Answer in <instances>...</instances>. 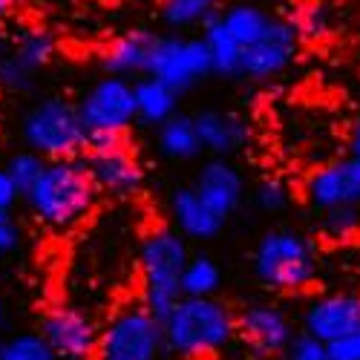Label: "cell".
I'll use <instances>...</instances> for the list:
<instances>
[{"mask_svg":"<svg viewBox=\"0 0 360 360\" xmlns=\"http://www.w3.org/2000/svg\"><path fill=\"white\" fill-rule=\"evenodd\" d=\"M360 328V294H326L309 303L303 311V332L326 346Z\"/></svg>","mask_w":360,"mask_h":360,"instance_id":"obj_14","label":"cell"},{"mask_svg":"<svg viewBox=\"0 0 360 360\" xmlns=\"http://www.w3.org/2000/svg\"><path fill=\"white\" fill-rule=\"evenodd\" d=\"M38 335L52 349L55 360H93L98 346V326L81 309L55 306L41 317Z\"/></svg>","mask_w":360,"mask_h":360,"instance_id":"obj_10","label":"cell"},{"mask_svg":"<svg viewBox=\"0 0 360 360\" xmlns=\"http://www.w3.org/2000/svg\"><path fill=\"white\" fill-rule=\"evenodd\" d=\"M20 136L26 150H32L46 162L78 159L86 150V127L81 122L78 104L61 96L41 98L29 107L20 122Z\"/></svg>","mask_w":360,"mask_h":360,"instance_id":"obj_5","label":"cell"},{"mask_svg":"<svg viewBox=\"0 0 360 360\" xmlns=\"http://www.w3.org/2000/svg\"><path fill=\"white\" fill-rule=\"evenodd\" d=\"M207 46V55H211V70L214 75L222 78H239V61H243V46H239L231 32L222 26L219 15L211 18L202 26V35H199Z\"/></svg>","mask_w":360,"mask_h":360,"instance_id":"obj_22","label":"cell"},{"mask_svg":"<svg viewBox=\"0 0 360 360\" xmlns=\"http://www.w3.org/2000/svg\"><path fill=\"white\" fill-rule=\"evenodd\" d=\"M170 217L176 231L185 239H214L225 228V217H219L211 205H207L193 185L191 188H176L170 196Z\"/></svg>","mask_w":360,"mask_h":360,"instance_id":"obj_18","label":"cell"},{"mask_svg":"<svg viewBox=\"0 0 360 360\" xmlns=\"http://www.w3.org/2000/svg\"><path fill=\"white\" fill-rule=\"evenodd\" d=\"M294 29L300 38H309V41H317L328 32V26H332V15H328L326 4H320V0H311V4H303L297 6L294 18H291Z\"/></svg>","mask_w":360,"mask_h":360,"instance_id":"obj_27","label":"cell"},{"mask_svg":"<svg viewBox=\"0 0 360 360\" xmlns=\"http://www.w3.org/2000/svg\"><path fill=\"white\" fill-rule=\"evenodd\" d=\"M156 144L159 153L173 162H193L202 156V141L193 124V115L173 112L167 122L156 127Z\"/></svg>","mask_w":360,"mask_h":360,"instance_id":"obj_21","label":"cell"},{"mask_svg":"<svg viewBox=\"0 0 360 360\" xmlns=\"http://www.w3.org/2000/svg\"><path fill=\"white\" fill-rule=\"evenodd\" d=\"M0 360H55V354L38 332H23L0 343Z\"/></svg>","mask_w":360,"mask_h":360,"instance_id":"obj_26","label":"cell"},{"mask_svg":"<svg viewBox=\"0 0 360 360\" xmlns=\"http://www.w3.org/2000/svg\"><path fill=\"white\" fill-rule=\"evenodd\" d=\"M165 349L185 360L222 352L236 338V314L217 297H179L162 320Z\"/></svg>","mask_w":360,"mask_h":360,"instance_id":"obj_2","label":"cell"},{"mask_svg":"<svg viewBox=\"0 0 360 360\" xmlns=\"http://www.w3.org/2000/svg\"><path fill=\"white\" fill-rule=\"evenodd\" d=\"M193 191L214 207L219 217H231L245 199V179L228 159L214 156L211 162H205L202 170L196 173Z\"/></svg>","mask_w":360,"mask_h":360,"instance_id":"obj_16","label":"cell"},{"mask_svg":"<svg viewBox=\"0 0 360 360\" xmlns=\"http://www.w3.org/2000/svg\"><path fill=\"white\" fill-rule=\"evenodd\" d=\"M133 98H136V122L147 127H159L173 112H179V93L153 75H144L133 84Z\"/></svg>","mask_w":360,"mask_h":360,"instance_id":"obj_20","label":"cell"},{"mask_svg":"<svg viewBox=\"0 0 360 360\" xmlns=\"http://www.w3.org/2000/svg\"><path fill=\"white\" fill-rule=\"evenodd\" d=\"M254 202L265 214H280L291 205V188L283 182V179H265V182H259V188L254 191Z\"/></svg>","mask_w":360,"mask_h":360,"instance_id":"obj_29","label":"cell"},{"mask_svg":"<svg viewBox=\"0 0 360 360\" xmlns=\"http://www.w3.org/2000/svg\"><path fill=\"white\" fill-rule=\"evenodd\" d=\"M219 0H159V18L167 29H202L211 18H217Z\"/></svg>","mask_w":360,"mask_h":360,"instance_id":"obj_24","label":"cell"},{"mask_svg":"<svg viewBox=\"0 0 360 360\" xmlns=\"http://www.w3.org/2000/svg\"><path fill=\"white\" fill-rule=\"evenodd\" d=\"M46 159H41L38 153H32V150H20V153H15L9 162H6V173L12 176V182L18 185L20 196L35 185V179L41 176Z\"/></svg>","mask_w":360,"mask_h":360,"instance_id":"obj_28","label":"cell"},{"mask_svg":"<svg viewBox=\"0 0 360 360\" xmlns=\"http://www.w3.org/2000/svg\"><path fill=\"white\" fill-rule=\"evenodd\" d=\"M84 153V165L93 176L98 193L115 199H127L139 193L144 182V167L127 136H89Z\"/></svg>","mask_w":360,"mask_h":360,"instance_id":"obj_7","label":"cell"},{"mask_svg":"<svg viewBox=\"0 0 360 360\" xmlns=\"http://www.w3.org/2000/svg\"><path fill=\"white\" fill-rule=\"evenodd\" d=\"M193 124L202 141V153L211 156H233L248 141V124L243 115L228 110H202L193 115Z\"/></svg>","mask_w":360,"mask_h":360,"instance_id":"obj_17","label":"cell"},{"mask_svg":"<svg viewBox=\"0 0 360 360\" xmlns=\"http://www.w3.org/2000/svg\"><path fill=\"white\" fill-rule=\"evenodd\" d=\"M81 122L89 136H127L136 122V98L133 81L104 75L84 93L78 101Z\"/></svg>","mask_w":360,"mask_h":360,"instance_id":"obj_8","label":"cell"},{"mask_svg":"<svg viewBox=\"0 0 360 360\" xmlns=\"http://www.w3.org/2000/svg\"><path fill=\"white\" fill-rule=\"evenodd\" d=\"M306 199L317 211L360 205V162L346 156L311 170V176L306 179Z\"/></svg>","mask_w":360,"mask_h":360,"instance_id":"obj_15","label":"cell"},{"mask_svg":"<svg viewBox=\"0 0 360 360\" xmlns=\"http://www.w3.org/2000/svg\"><path fill=\"white\" fill-rule=\"evenodd\" d=\"M222 285V268L207 257V254H196L188 257L185 271H182V297H217Z\"/></svg>","mask_w":360,"mask_h":360,"instance_id":"obj_25","label":"cell"},{"mask_svg":"<svg viewBox=\"0 0 360 360\" xmlns=\"http://www.w3.org/2000/svg\"><path fill=\"white\" fill-rule=\"evenodd\" d=\"M191 257L188 239L176 228H153L139 248V271H141V306L165 320V314L182 297V271Z\"/></svg>","mask_w":360,"mask_h":360,"instance_id":"obj_3","label":"cell"},{"mask_svg":"<svg viewBox=\"0 0 360 360\" xmlns=\"http://www.w3.org/2000/svg\"><path fill=\"white\" fill-rule=\"evenodd\" d=\"M18 199H20L18 185L12 182V176L6 173V167H0V211L12 214V207L18 205Z\"/></svg>","mask_w":360,"mask_h":360,"instance_id":"obj_34","label":"cell"},{"mask_svg":"<svg viewBox=\"0 0 360 360\" xmlns=\"http://www.w3.org/2000/svg\"><path fill=\"white\" fill-rule=\"evenodd\" d=\"M15 6H18V0H0V23L15 12Z\"/></svg>","mask_w":360,"mask_h":360,"instance_id":"obj_36","label":"cell"},{"mask_svg":"<svg viewBox=\"0 0 360 360\" xmlns=\"http://www.w3.org/2000/svg\"><path fill=\"white\" fill-rule=\"evenodd\" d=\"M271 12H265L262 6L257 4H233L228 9L219 12V20L222 26L231 32V38L239 44V46H251L254 41L262 38V32L268 29V23H271Z\"/></svg>","mask_w":360,"mask_h":360,"instance_id":"obj_23","label":"cell"},{"mask_svg":"<svg viewBox=\"0 0 360 360\" xmlns=\"http://www.w3.org/2000/svg\"><path fill=\"white\" fill-rule=\"evenodd\" d=\"M328 360H360V328L328 343Z\"/></svg>","mask_w":360,"mask_h":360,"instance_id":"obj_32","label":"cell"},{"mask_svg":"<svg viewBox=\"0 0 360 360\" xmlns=\"http://www.w3.org/2000/svg\"><path fill=\"white\" fill-rule=\"evenodd\" d=\"M285 360H328V346L306 332H300L291 338V343L285 346Z\"/></svg>","mask_w":360,"mask_h":360,"instance_id":"obj_31","label":"cell"},{"mask_svg":"<svg viewBox=\"0 0 360 360\" xmlns=\"http://www.w3.org/2000/svg\"><path fill=\"white\" fill-rule=\"evenodd\" d=\"M349 156L360 162V118H354V124L349 130Z\"/></svg>","mask_w":360,"mask_h":360,"instance_id":"obj_35","label":"cell"},{"mask_svg":"<svg viewBox=\"0 0 360 360\" xmlns=\"http://www.w3.org/2000/svg\"><path fill=\"white\" fill-rule=\"evenodd\" d=\"M254 274L271 291H303L317 280V248L300 231H265L254 248Z\"/></svg>","mask_w":360,"mask_h":360,"instance_id":"obj_4","label":"cell"},{"mask_svg":"<svg viewBox=\"0 0 360 360\" xmlns=\"http://www.w3.org/2000/svg\"><path fill=\"white\" fill-rule=\"evenodd\" d=\"M4 320H6V309H4V297H0V328H4Z\"/></svg>","mask_w":360,"mask_h":360,"instance_id":"obj_37","label":"cell"},{"mask_svg":"<svg viewBox=\"0 0 360 360\" xmlns=\"http://www.w3.org/2000/svg\"><path fill=\"white\" fill-rule=\"evenodd\" d=\"M4 55H6V41H4V35H0V61H4Z\"/></svg>","mask_w":360,"mask_h":360,"instance_id":"obj_38","label":"cell"},{"mask_svg":"<svg viewBox=\"0 0 360 360\" xmlns=\"http://www.w3.org/2000/svg\"><path fill=\"white\" fill-rule=\"evenodd\" d=\"M165 352L162 320L139 303L122 309L104 328H98L93 360H159Z\"/></svg>","mask_w":360,"mask_h":360,"instance_id":"obj_6","label":"cell"},{"mask_svg":"<svg viewBox=\"0 0 360 360\" xmlns=\"http://www.w3.org/2000/svg\"><path fill=\"white\" fill-rule=\"evenodd\" d=\"M41 225L52 231H70L93 211L98 188L89 176L84 159H55L46 162L35 185L20 196Z\"/></svg>","mask_w":360,"mask_h":360,"instance_id":"obj_1","label":"cell"},{"mask_svg":"<svg viewBox=\"0 0 360 360\" xmlns=\"http://www.w3.org/2000/svg\"><path fill=\"white\" fill-rule=\"evenodd\" d=\"M153 44H156V35L147 32V29H130V32L118 35L101 52V70H104V75H118V78L147 75L150 49H153Z\"/></svg>","mask_w":360,"mask_h":360,"instance_id":"obj_19","label":"cell"},{"mask_svg":"<svg viewBox=\"0 0 360 360\" xmlns=\"http://www.w3.org/2000/svg\"><path fill=\"white\" fill-rule=\"evenodd\" d=\"M360 228V211L357 205H340V207H328V211H323V231L328 236H349Z\"/></svg>","mask_w":360,"mask_h":360,"instance_id":"obj_30","label":"cell"},{"mask_svg":"<svg viewBox=\"0 0 360 360\" xmlns=\"http://www.w3.org/2000/svg\"><path fill=\"white\" fill-rule=\"evenodd\" d=\"M147 75L165 81L179 96L188 93L191 86H196L207 75H214L205 41L185 35H165V38L156 35V44L150 49Z\"/></svg>","mask_w":360,"mask_h":360,"instance_id":"obj_9","label":"cell"},{"mask_svg":"<svg viewBox=\"0 0 360 360\" xmlns=\"http://www.w3.org/2000/svg\"><path fill=\"white\" fill-rule=\"evenodd\" d=\"M18 243H20V231H18L15 219H12V214L0 211V254L18 248Z\"/></svg>","mask_w":360,"mask_h":360,"instance_id":"obj_33","label":"cell"},{"mask_svg":"<svg viewBox=\"0 0 360 360\" xmlns=\"http://www.w3.org/2000/svg\"><path fill=\"white\" fill-rule=\"evenodd\" d=\"M236 335L257 354H283L294 338V323L280 306L254 303L236 314Z\"/></svg>","mask_w":360,"mask_h":360,"instance_id":"obj_13","label":"cell"},{"mask_svg":"<svg viewBox=\"0 0 360 360\" xmlns=\"http://www.w3.org/2000/svg\"><path fill=\"white\" fill-rule=\"evenodd\" d=\"M55 58V38L46 29H23L0 61V84L12 93H26L38 70Z\"/></svg>","mask_w":360,"mask_h":360,"instance_id":"obj_12","label":"cell"},{"mask_svg":"<svg viewBox=\"0 0 360 360\" xmlns=\"http://www.w3.org/2000/svg\"><path fill=\"white\" fill-rule=\"evenodd\" d=\"M297 49H300V35L294 23L288 18H271L262 38L243 49L239 78H251V81L277 78L294 64Z\"/></svg>","mask_w":360,"mask_h":360,"instance_id":"obj_11","label":"cell"}]
</instances>
